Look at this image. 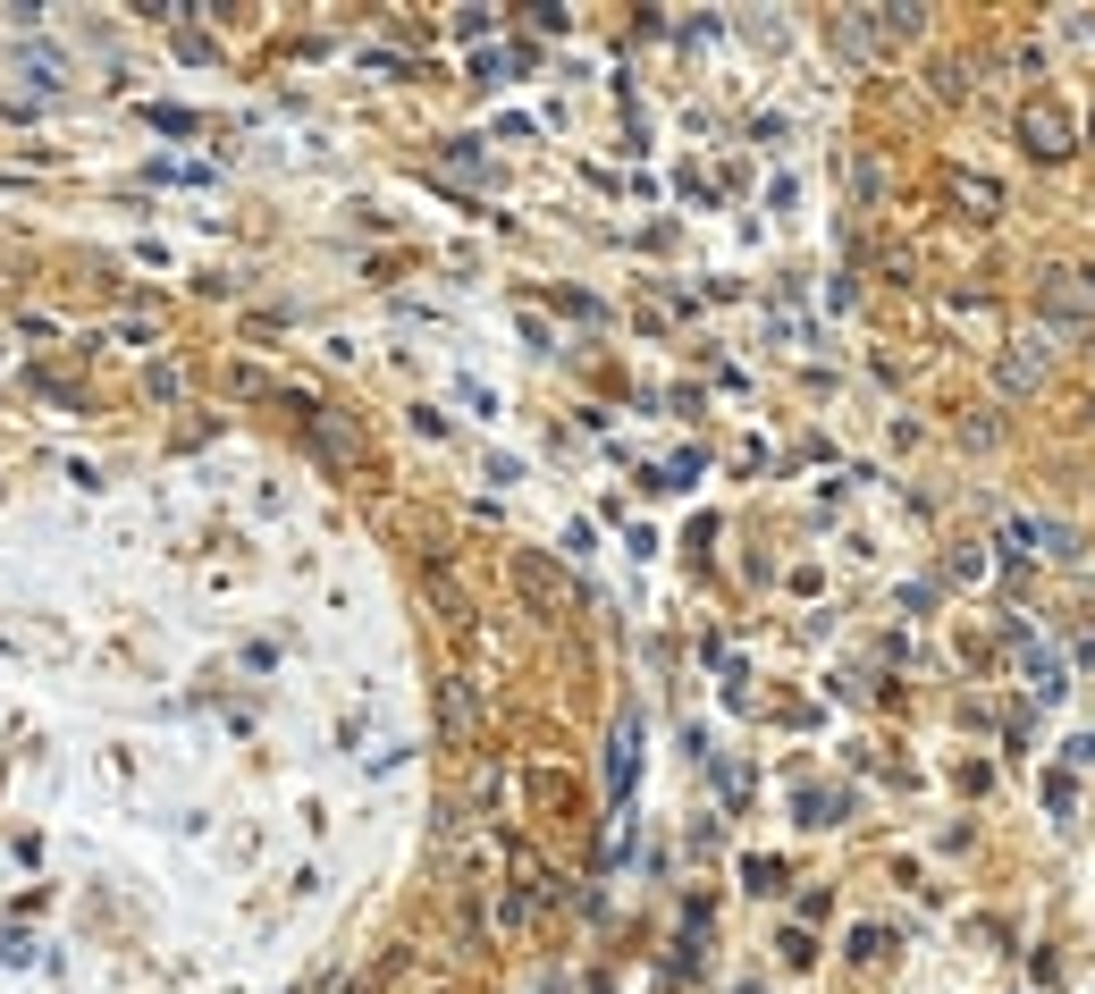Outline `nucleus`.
<instances>
[{"mask_svg": "<svg viewBox=\"0 0 1095 994\" xmlns=\"http://www.w3.org/2000/svg\"><path fill=\"white\" fill-rule=\"evenodd\" d=\"M1020 135H1029L1036 152H1062V144H1070V119L1054 110V101H1029V110H1020Z\"/></svg>", "mask_w": 1095, "mask_h": 994, "instance_id": "obj_1", "label": "nucleus"}]
</instances>
